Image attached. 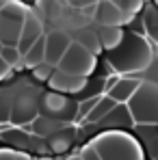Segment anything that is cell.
Returning a JSON list of instances; mask_svg holds the SVG:
<instances>
[{
  "mask_svg": "<svg viewBox=\"0 0 158 160\" xmlns=\"http://www.w3.org/2000/svg\"><path fill=\"white\" fill-rule=\"evenodd\" d=\"M69 46H72V39L67 37V32H63V30H50L46 35V63L59 67L61 58L69 50Z\"/></svg>",
  "mask_w": 158,
  "mask_h": 160,
  "instance_id": "obj_8",
  "label": "cell"
},
{
  "mask_svg": "<svg viewBox=\"0 0 158 160\" xmlns=\"http://www.w3.org/2000/svg\"><path fill=\"white\" fill-rule=\"evenodd\" d=\"M93 20L100 26H124L126 22L132 20V15H128L126 11H121L113 0H100L98 7H95Z\"/></svg>",
  "mask_w": 158,
  "mask_h": 160,
  "instance_id": "obj_7",
  "label": "cell"
},
{
  "mask_svg": "<svg viewBox=\"0 0 158 160\" xmlns=\"http://www.w3.org/2000/svg\"><path fill=\"white\" fill-rule=\"evenodd\" d=\"M136 136L141 138V143L145 145V149H150L152 158H158V126L154 123H136L134 126Z\"/></svg>",
  "mask_w": 158,
  "mask_h": 160,
  "instance_id": "obj_15",
  "label": "cell"
},
{
  "mask_svg": "<svg viewBox=\"0 0 158 160\" xmlns=\"http://www.w3.org/2000/svg\"><path fill=\"white\" fill-rule=\"evenodd\" d=\"M143 84V80L141 78H134V76H119V80H117V84L106 93V95H110L117 104H128L130 102V98L139 91V87Z\"/></svg>",
  "mask_w": 158,
  "mask_h": 160,
  "instance_id": "obj_12",
  "label": "cell"
},
{
  "mask_svg": "<svg viewBox=\"0 0 158 160\" xmlns=\"http://www.w3.org/2000/svg\"><path fill=\"white\" fill-rule=\"evenodd\" d=\"M54 91L59 93H80L87 87V76H76V74H67L63 69L56 67V72L52 74V78L48 82Z\"/></svg>",
  "mask_w": 158,
  "mask_h": 160,
  "instance_id": "obj_9",
  "label": "cell"
},
{
  "mask_svg": "<svg viewBox=\"0 0 158 160\" xmlns=\"http://www.w3.org/2000/svg\"><path fill=\"white\" fill-rule=\"evenodd\" d=\"M18 160H30V158H28L26 154H22V152H18Z\"/></svg>",
  "mask_w": 158,
  "mask_h": 160,
  "instance_id": "obj_31",
  "label": "cell"
},
{
  "mask_svg": "<svg viewBox=\"0 0 158 160\" xmlns=\"http://www.w3.org/2000/svg\"><path fill=\"white\" fill-rule=\"evenodd\" d=\"M74 138H76V130H74V128L54 130V132L48 136V147L52 149L54 154H63V152H67V149L74 145Z\"/></svg>",
  "mask_w": 158,
  "mask_h": 160,
  "instance_id": "obj_14",
  "label": "cell"
},
{
  "mask_svg": "<svg viewBox=\"0 0 158 160\" xmlns=\"http://www.w3.org/2000/svg\"><path fill=\"white\" fill-rule=\"evenodd\" d=\"M43 37V24H41V20L30 11L28 13V20L26 24H24V30H22V37H20V43H18V48H20V52L26 54L39 39Z\"/></svg>",
  "mask_w": 158,
  "mask_h": 160,
  "instance_id": "obj_11",
  "label": "cell"
},
{
  "mask_svg": "<svg viewBox=\"0 0 158 160\" xmlns=\"http://www.w3.org/2000/svg\"><path fill=\"white\" fill-rule=\"evenodd\" d=\"M100 123L106 126V128H110V130H119V128H134V126H136V123H134V119H132V112H130V108H128V104H117V106L113 108V110L106 115Z\"/></svg>",
  "mask_w": 158,
  "mask_h": 160,
  "instance_id": "obj_13",
  "label": "cell"
},
{
  "mask_svg": "<svg viewBox=\"0 0 158 160\" xmlns=\"http://www.w3.org/2000/svg\"><path fill=\"white\" fill-rule=\"evenodd\" d=\"M117 80H119V76H110V78H106V84H104V91H106V93L117 84Z\"/></svg>",
  "mask_w": 158,
  "mask_h": 160,
  "instance_id": "obj_30",
  "label": "cell"
},
{
  "mask_svg": "<svg viewBox=\"0 0 158 160\" xmlns=\"http://www.w3.org/2000/svg\"><path fill=\"white\" fill-rule=\"evenodd\" d=\"M115 106H117V102H115L110 95H104V98H102V100L95 104V108L91 110V115L84 119V123H100V121H102V119H104V117H106V115H108V112H110Z\"/></svg>",
  "mask_w": 158,
  "mask_h": 160,
  "instance_id": "obj_18",
  "label": "cell"
},
{
  "mask_svg": "<svg viewBox=\"0 0 158 160\" xmlns=\"http://www.w3.org/2000/svg\"><path fill=\"white\" fill-rule=\"evenodd\" d=\"M91 143L100 152L102 160H143L141 143L132 134L121 130H106Z\"/></svg>",
  "mask_w": 158,
  "mask_h": 160,
  "instance_id": "obj_2",
  "label": "cell"
},
{
  "mask_svg": "<svg viewBox=\"0 0 158 160\" xmlns=\"http://www.w3.org/2000/svg\"><path fill=\"white\" fill-rule=\"evenodd\" d=\"M11 108H13V98L9 93H0V121L11 119Z\"/></svg>",
  "mask_w": 158,
  "mask_h": 160,
  "instance_id": "obj_25",
  "label": "cell"
},
{
  "mask_svg": "<svg viewBox=\"0 0 158 160\" xmlns=\"http://www.w3.org/2000/svg\"><path fill=\"white\" fill-rule=\"evenodd\" d=\"M98 35H100L102 48H104L106 52H110V50L119 48V46H121V41L126 39V30H124L121 26H102L100 30H98Z\"/></svg>",
  "mask_w": 158,
  "mask_h": 160,
  "instance_id": "obj_16",
  "label": "cell"
},
{
  "mask_svg": "<svg viewBox=\"0 0 158 160\" xmlns=\"http://www.w3.org/2000/svg\"><path fill=\"white\" fill-rule=\"evenodd\" d=\"M82 160H102V156H100V152L93 147V143H89V145H84L82 149H80L78 154Z\"/></svg>",
  "mask_w": 158,
  "mask_h": 160,
  "instance_id": "obj_26",
  "label": "cell"
},
{
  "mask_svg": "<svg viewBox=\"0 0 158 160\" xmlns=\"http://www.w3.org/2000/svg\"><path fill=\"white\" fill-rule=\"evenodd\" d=\"M39 108H41V102H37V98L30 91H22L20 95L13 98L11 121L18 126H28L33 119L39 117Z\"/></svg>",
  "mask_w": 158,
  "mask_h": 160,
  "instance_id": "obj_6",
  "label": "cell"
},
{
  "mask_svg": "<svg viewBox=\"0 0 158 160\" xmlns=\"http://www.w3.org/2000/svg\"><path fill=\"white\" fill-rule=\"evenodd\" d=\"M156 54V46L139 32H126L119 48L108 52V63L117 74H139L145 72Z\"/></svg>",
  "mask_w": 158,
  "mask_h": 160,
  "instance_id": "obj_1",
  "label": "cell"
},
{
  "mask_svg": "<svg viewBox=\"0 0 158 160\" xmlns=\"http://www.w3.org/2000/svg\"><path fill=\"white\" fill-rule=\"evenodd\" d=\"M54 72H56L54 65H50V63H41V65H37V67L33 69V76H35L37 82H50V78H52Z\"/></svg>",
  "mask_w": 158,
  "mask_h": 160,
  "instance_id": "obj_22",
  "label": "cell"
},
{
  "mask_svg": "<svg viewBox=\"0 0 158 160\" xmlns=\"http://www.w3.org/2000/svg\"><path fill=\"white\" fill-rule=\"evenodd\" d=\"M143 30H145V35H147V39L152 43H158V11L156 9H150L143 15Z\"/></svg>",
  "mask_w": 158,
  "mask_h": 160,
  "instance_id": "obj_19",
  "label": "cell"
},
{
  "mask_svg": "<svg viewBox=\"0 0 158 160\" xmlns=\"http://www.w3.org/2000/svg\"><path fill=\"white\" fill-rule=\"evenodd\" d=\"M41 63H46V35L24 54V65L30 67V69H35V67L41 65Z\"/></svg>",
  "mask_w": 158,
  "mask_h": 160,
  "instance_id": "obj_17",
  "label": "cell"
},
{
  "mask_svg": "<svg viewBox=\"0 0 158 160\" xmlns=\"http://www.w3.org/2000/svg\"><path fill=\"white\" fill-rule=\"evenodd\" d=\"M9 74H11V65H9V63L2 58V54H0V82L7 78Z\"/></svg>",
  "mask_w": 158,
  "mask_h": 160,
  "instance_id": "obj_28",
  "label": "cell"
},
{
  "mask_svg": "<svg viewBox=\"0 0 158 160\" xmlns=\"http://www.w3.org/2000/svg\"><path fill=\"white\" fill-rule=\"evenodd\" d=\"M41 110L46 112V115H50L54 119H63V117H69L67 112H69V100L63 95V93H59V91H52V93H43L41 95Z\"/></svg>",
  "mask_w": 158,
  "mask_h": 160,
  "instance_id": "obj_10",
  "label": "cell"
},
{
  "mask_svg": "<svg viewBox=\"0 0 158 160\" xmlns=\"http://www.w3.org/2000/svg\"><path fill=\"white\" fill-rule=\"evenodd\" d=\"M78 41L82 43V46H84V48H89V50L95 54V56H98V54L104 50V48H102V41H100V35H98V32H91V30H80V32H78Z\"/></svg>",
  "mask_w": 158,
  "mask_h": 160,
  "instance_id": "obj_20",
  "label": "cell"
},
{
  "mask_svg": "<svg viewBox=\"0 0 158 160\" xmlns=\"http://www.w3.org/2000/svg\"><path fill=\"white\" fill-rule=\"evenodd\" d=\"M100 100H98V95H93V98H89V100H82L78 104V108H76V115H78V119H87L89 115H91V110L95 108V104H98Z\"/></svg>",
  "mask_w": 158,
  "mask_h": 160,
  "instance_id": "obj_24",
  "label": "cell"
},
{
  "mask_svg": "<svg viewBox=\"0 0 158 160\" xmlns=\"http://www.w3.org/2000/svg\"><path fill=\"white\" fill-rule=\"evenodd\" d=\"M121 11H126L128 15H134V13H139L141 9H143V4H145V0H113Z\"/></svg>",
  "mask_w": 158,
  "mask_h": 160,
  "instance_id": "obj_23",
  "label": "cell"
},
{
  "mask_svg": "<svg viewBox=\"0 0 158 160\" xmlns=\"http://www.w3.org/2000/svg\"><path fill=\"white\" fill-rule=\"evenodd\" d=\"M100 0H67V4H72V7H76V9H87V7H93V4H98Z\"/></svg>",
  "mask_w": 158,
  "mask_h": 160,
  "instance_id": "obj_27",
  "label": "cell"
},
{
  "mask_svg": "<svg viewBox=\"0 0 158 160\" xmlns=\"http://www.w3.org/2000/svg\"><path fill=\"white\" fill-rule=\"evenodd\" d=\"M28 11L22 2L9 0L2 9H0V41L4 46H18L24 24L28 20Z\"/></svg>",
  "mask_w": 158,
  "mask_h": 160,
  "instance_id": "obj_4",
  "label": "cell"
},
{
  "mask_svg": "<svg viewBox=\"0 0 158 160\" xmlns=\"http://www.w3.org/2000/svg\"><path fill=\"white\" fill-rule=\"evenodd\" d=\"M2 48H4V43H2V41H0V52H2Z\"/></svg>",
  "mask_w": 158,
  "mask_h": 160,
  "instance_id": "obj_33",
  "label": "cell"
},
{
  "mask_svg": "<svg viewBox=\"0 0 158 160\" xmlns=\"http://www.w3.org/2000/svg\"><path fill=\"white\" fill-rule=\"evenodd\" d=\"M0 160H18V152L9 149V147H2L0 149Z\"/></svg>",
  "mask_w": 158,
  "mask_h": 160,
  "instance_id": "obj_29",
  "label": "cell"
},
{
  "mask_svg": "<svg viewBox=\"0 0 158 160\" xmlns=\"http://www.w3.org/2000/svg\"><path fill=\"white\" fill-rule=\"evenodd\" d=\"M154 2H156V7H158V0H154Z\"/></svg>",
  "mask_w": 158,
  "mask_h": 160,
  "instance_id": "obj_34",
  "label": "cell"
},
{
  "mask_svg": "<svg viewBox=\"0 0 158 160\" xmlns=\"http://www.w3.org/2000/svg\"><path fill=\"white\" fill-rule=\"evenodd\" d=\"M134 123H154L158 126V84L152 80H143L139 91L128 102Z\"/></svg>",
  "mask_w": 158,
  "mask_h": 160,
  "instance_id": "obj_3",
  "label": "cell"
},
{
  "mask_svg": "<svg viewBox=\"0 0 158 160\" xmlns=\"http://www.w3.org/2000/svg\"><path fill=\"white\" fill-rule=\"evenodd\" d=\"M67 160H82L80 156H72V158H67Z\"/></svg>",
  "mask_w": 158,
  "mask_h": 160,
  "instance_id": "obj_32",
  "label": "cell"
},
{
  "mask_svg": "<svg viewBox=\"0 0 158 160\" xmlns=\"http://www.w3.org/2000/svg\"><path fill=\"white\" fill-rule=\"evenodd\" d=\"M0 54H2V58L11 65V69H20V67L24 65V54L20 52L18 46H4Z\"/></svg>",
  "mask_w": 158,
  "mask_h": 160,
  "instance_id": "obj_21",
  "label": "cell"
},
{
  "mask_svg": "<svg viewBox=\"0 0 158 160\" xmlns=\"http://www.w3.org/2000/svg\"><path fill=\"white\" fill-rule=\"evenodd\" d=\"M59 69L67 74H76V76H89L95 69V54L89 48H84L80 41H72L69 50L59 63Z\"/></svg>",
  "mask_w": 158,
  "mask_h": 160,
  "instance_id": "obj_5",
  "label": "cell"
}]
</instances>
